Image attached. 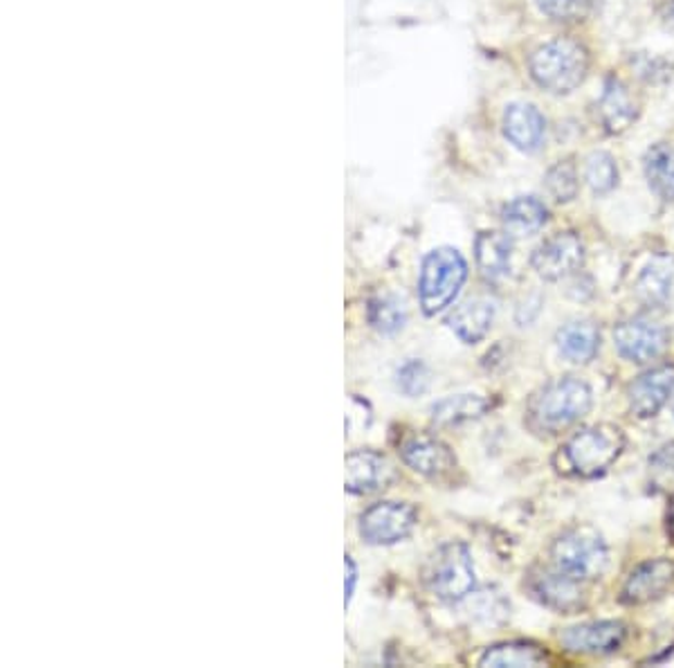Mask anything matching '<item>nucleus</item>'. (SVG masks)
Here are the masks:
<instances>
[{"label":"nucleus","instance_id":"obj_1","mask_svg":"<svg viewBox=\"0 0 674 668\" xmlns=\"http://www.w3.org/2000/svg\"><path fill=\"white\" fill-rule=\"evenodd\" d=\"M589 409L592 388L581 378L564 376L533 394L526 407V424L535 432L556 434L585 419Z\"/></svg>","mask_w":674,"mask_h":668},{"label":"nucleus","instance_id":"obj_2","mask_svg":"<svg viewBox=\"0 0 674 668\" xmlns=\"http://www.w3.org/2000/svg\"><path fill=\"white\" fill-rule=\"evenodd\" d=\"M529 71L539 88L554 94H569L585 81L589 54L577 41L554 39L531 54Z\"/></svg>","mask_w":674,"mask_h":668},{"label":"nucleus","instance_id":"obj_3","mask_svg":"<svg viewBox=\"0 0 674 668\" xmlns=\"http://www.w3.org/2000/svg\"><path fill=\"white\" fill-rule=\"evenodd\" d=\"M625 449V434L619 426L598 424L575 432L560 453L564 472L596 477L612 466ZM560 468V470H562Z\"/></svg>","mask_w":674,"mask_h":668},{"label":"nucleus","instance_id":"obj_4","mask_svg":"<svg viewBox=\"0 0 674 668\" xmlns=\"http://www.w3.org/2000/svg\"><path fill=\"white\" fill-rule=\"evenodd\" d=\"M468 279V264L455 248H436L423 260L419 302L425 315H438L457 300Z\"/></svg>","mask_w":674,"mask_h":668},{"label":"nucleus","instance_id":"obj_5","mask_svg":"<svg viewBox=\"0 0 674 668\" xmlns=\"http://www.w3.org/2000/svg\"><path fill=\"white\" fill-rule=\"evenodd\" d=\"M554 565L575 581H596L605 575L609 552L602 535L592 527L564 531L551 550Z\"/></svg>","mask_w":674,"mask_h":668},{"label":"nucleus","instance_id":"obj_6","mask_svg":"<svg viewBox=\"0 0 674 668\" xmlns=\"http://www.w3.org/2000/svg\"><path fill=\"white\" fill-rule=\"evenodd\" d=\"M423 581L434 596L447 603L466 601L474 590V565L463 543H445L423 569Z\"/></svg>","mask_w":674,"mask_h":668},{"label":"nucleus","instance_id":"obj_7","mask_svg":"<svg viewBox=\"0 0 674 668\" xmlns=\"http://www.w3.org/2000/svg\"><path fill=\"white\" fill-rule=\"evenodd\" d=\"M416 522H419V514L411 504L378 502L360 516L358 531L367 545L387 547L405 540L414 531Z\"/></svg>","mask_w":674,"mask_h":668},{"label":"nucleus","instance_id":"obj_8","mask_svg":"<svg viewBox=\"0 0 674 668\" xmlns=\"http://www.w3.org/2000/svg\"><path fill=\"white\" fill-rule=\"evenodd\" d=\"M531 264L542 279H564L583 268L585 243L575 232H558L535 248Z\"/></svg>","mask_w":674,"mask_h":668},{"label":"nucleus","instance_id":"obj_9","mask_svg":"<svg viewBox=\"0 0 674 668\" xmlns=\"http://www.w3.org/2000/svg\"><path fill=\"white\" fill-rule=\"evenodd\" d=\"M614 342L621 356L632 363H650L659 358L670 342L667 329L652 317H632L616 325Z\"/></svg>","mask_w":674,"mask_h":668},{"label":"nucleus","instance_id":"obj_10","mask_svg":"<svg viewBox=\"0 0 674 668\" xmlns=\"http://www.w3.org/2000/svg\"><path fill=\"white\" fill-rule=\"evenodd\" d=\"M403 462L428 480H445L457 470V457L432 434H411L400 443Z\"/></svg>","mask_w":674,"mask_h":668},{"label":"nucleus","instance_id":"obj_11","mask_svg":"<svg viewBox=\"0 0 674 668\" xmlns=\"http://www.w3.org/2000/svg\"><path fill=\"white\" fill-rule=\"evenodd\" d=\"M583 581H575L564 571H560L556 565L535 569L529 579V590L531 594L551 610L558 613H575L585 606V594H583Z\"/></svg>","mask_w":674,"mask_h":668},{"label":"nucleus","instance_id":"obj_12","mask_svg":"<svg viewBox=\"0 0 674 668\" xmlns=\"http://www.w3.org/2000/svg\"><path fill=\"white\" fill-rule=\"evenodd\" d=\"M627 638V630L621 621H592L567 628L560 632V644L575 655H612Z\"/></svg>","mask_w":674,"mask_h":668},{"label":"nucleus","instance_id":"obj_13","mask_svg":"<svg viewBox=\"0 0 674 668\" xmlns=\"http://www.w3.org/2000/svg\"><path fill=\"white\" fill-rule=\"evenodd\" d=\"M674 583V563L667 558H654L648 563H640L632 575L627 577L621 601L627 606H644L659 596Z\"/></svg>","mask_w":674,"mask_h":668},{"label":"nucleus","instance_id":"obj_14","mask_svg":"<svg viewBox=\"0 0 674 668\" xmlns=\"http://www.w3.org/2000/svg\"><path fill=\"white\" fill-rule=\"evenodd\" d=\"M394 480V466L376 451H353L346 455V491L369 495Z\"/></svg>","mask_w":674,"mask_h":668},{"label":"nucleus","instance_id":"obj_15","mask_svg":"<svg viewBox=\"0 0 674 668\" xmlns=\"http://www.w3.org/2000/svg\"><path fill=\"white\" fill-rule=\"evenodd\" d=\"M674 392V365H659L640 374L630 388V409L638 419H650Z\"/></svg>","mask_w":674,"mask_h":668},{"label":"nucleus","instance_id":"obj_16","mask_svg":"<svg viewBox=\"0 0 674 668\" xmlns=\"http://www.w3.org/2000/svg\"><path fill=\"white\" fill-rule=\"evenodd\" d=\"M504 136L516 149L535 153L547 138V119L533 104H510L504 111Z\"/></svg>","mask_w":674,"mask_h":668},{"label":"nucleus","instance_id":"obj_17","mask_svg":"<svg viewBox=\"0 0 674 668\" xmlns=\"http://www.w3.org/2000/svg\"><path fill=\"white\" fill-rule=\"evenodd\" d=\"M638 104L632 90L616 77H609L600 98V119L609 134H623L634 124Z\"/></svg>","mask_w":674,"mask_h":668},{"label":"nucleus","instance_id":"obj_18","mask_svg":"<svg viewBox=\"0 0 674 668\" xmlns=\"http://www.w3.org/2000/svg\"><path fill=\"white\" fill-rule=\"evenodd\" d=\"M495 320V306L491 300L476 298L459 304L453 315L447 317V325L463 342L474 344L484 340Z\"/></svg>","mask_w":674,"mask_h":668},{"label":"nucleus","instance_id":"obj_19","mask_svg":"<svg viewBox=\"0 0 674 668\" xmlns=\"http://www.w3.org/2000/svg\"><path fill=\"white\" fill-rule=\"evenodd\" d=\"M512 243L508 235L501 232H481L474 241L476 268L486 281H499L510 270Z\"/></svg>","mask_w":674,"mask_h":668},{"label":"nucleus","instance_id":"obj_20","mask_svg":"<svg viewBox=\"0 0 674 668\" xmlns=\"http://www.w3.org/2000/svg\"><path fill=\"white\" fill-rule=\"evenodd\" d=\"M549 220V210L535 197H520L510 201L501 212L504 232L508 237H533L537 235Z\"/></svg>","mask_w":674,"mask_h":668},{"label":"nucleus","instance_id":"obj_21","mask_svg":"<svg viewBox=\"0 0 674 668\" xmlns=\"http://www.w3.org/2000/svg\"><path fill=\"white\" fill-rule=\"evenodd\" d=\"M558 349L567 361L585 365L598 354L600 331L589 320H573L558 331Z\"/></svg>","mask_w":674,"mask_h":668},{"label":"nucleus","instance_id":"obj_22","mask_svg":"<svg viewBox=\"0 0 674 668\" xmlns=\"http://www.w3.org/2000/svg\"><path fill=\"white\" fill-rule=\"evenodd\" d=\"M674 281V264L670 257L652 260L636 281V295L648 306H661L667 302Z\"/></svg>","mask_w":674,"mask_h":668},{"label":"nucleus","instance_id":"obj_23","mask_svg":"<svg viewBox=\"0 0 674 668\" xmlns=\"http://www.w3.org/2000/svg\"><path fill=\"white\" fill-rule=\"evenodd\" d=\"M491 403L479 394H457L441 399L432 405V421L438 426H459L484 417Z\"/></svg>","mask_w":674,"mask_h":668},{"label":"nucleus","instance_id":"obj_24","mask_svg":"<svg viewBox=\"0 0 674 668\" xmlns=\"http://www.w3.org/2000/svg\"><path fill=\"white\" fill-rule=\"evenodd\" d=\"M549 661V655L533 642H506L491 646L479 659V666L486 668H522V666H542Z\"/></svg>","mask_w":674,"mask_h":668},{"label":"nucleus","instance_id":"obj_25","mask_svg":"<svg viewBox=\"0 0 674 668\" xmlns=\"http://www.w3.org/2000/svg\"><path fill=\"white\" fill-rule=\"evenodd\" d=\"M646 180L652 192L663 201H674V147L659 142L646 151Z\"/></svg>","mask_w":674,"mask_h":668},{"label":"nucleus","instance_id":"obj_26","mask_svg":"<svg viewBox=\"0 0 674 668\" xmlns=\"http://www.w3.org/2000/svg\"><path fill=\"white\" fill-rule=\"evenodd\" d=\"M369 323L382 336L398 333L407 323L405 302L394 293H384V295L373 298L369 302Z\"/></svg>","mask_w":674,"mask_h":668},{"label":"nucleus","instance_id":"obj_27","mask_svg":"<svg viewBox=\"0 0 674 668\" xmlns=\"http://www.w3.org/2000/svg\"><path fill=\"white\" fill-rule=\"evenodd\" d=\"M585 180L592 187V192L598 197L612 192L619 185V167L614 157L605 151L592 153L585 165Z\"/></svg>","mask_w":674,"mask_h":668},{"label":"nucleus","instance_id":"obj_28","mask_svg":"<svg viewBox=\"0 0 674 668\" xmlns=\"http://www.w3.org/2000/svg\"><path fill=\"white\" fill-rule=\"evenodd\" d=\"M544 187L556 203H571L577 197V189H581L575 165L571 161L556 163L544 176Z\"/></svg>","mask_w":674,"mask_h":668},{"label":"nucleus","instance_id":"obj_29","mask_svg":"<svg viewBox=\"0 0 674 668\" xmlns=\"http://www.w3.org/2000/svg\"><path fill=\"white\" fill-rule=\"evenodd\" d=\"M648 482L654 493H674V441L650 457Z\"/></svg>","mask_w":674,"mask_h":668},{"label":"nucleus","instance_id":"obj_30","mask_svg":"<svg viewBox=\"0 0 674 668\" xmlns=\"http://www.w3.org/2000/svg\"><path fill=\"white\" fill-rule=\"evenodd\" d=\"M537 5L556 23L585 21L592 12V0H537Z\"/></svg>","mask_w":674,"mask_h":668},{"label":"nucleus","instance_id":"obj_31","mask_svg":"<svg viewBox=\"0 0 674 668\" xmlns=\"http://www.w3.org/2000/svg\"><path fill=\"white\" fill-rule=\"evenodd\" d=\"M396 383L405 396H419L430 386V371L421 361H407L396 374Z\"/></svg>","mask_w":674,"mask_h":668},{"label":"nucleus","instance_id":"obj_32","mask_svg":"<svg viewBox=\"0 0 674 668\" xmlns=\"http://www.w3.org/2000/svg\"><path fill=\"white\" fill-rule=\"evenodd\" d=\"M344 567H346V581H344V603L348 606L351 598H353V592H356V585H358V567H356V560H353L351 556H346L344 560Z\"/></svg>","mask_w":674,"mask_h":668},{"label":"nucleus","instance_id":"obj_33","mask_svg":"<svg viewBox=\"0 0 674 668\" xmlns=\"http://www.w3.org/2000/svg\"><path fill=\"white\" fill-rule=\"evenodd\" d=\"M667 531H670V535L674 538V502H672L670 514H667Z\"/></svg>","mask_w":674,"mask_h":668}]
</instances>
